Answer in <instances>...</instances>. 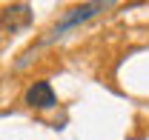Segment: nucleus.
<instances>
[{"label":"nucleus","mask_w":149,"mask_h":140,"mask_svg":"<svg viewBox=\"0 0 149 140\" xmlns=\"http://www.w3.org/2000/svg\"><path fill=\"white\" fill-rule=\"evenodd\" d=\"M106 6H109V3H83V6H74V9H69V15H63V20H60L55 29H52V35L46 37V40H55V37H60L66 29H74L77 23H83V20H89L92 15L103 12Z\"/></svg>","instance_id":"nucleus-1"},{"label":"nucleus","mask_w":149,"mask_h":140,"mask_svg":"<svg viewBox=\"0 0 149 140\" xmlns=\"http://www.w3.org/2000/svg\"><path fill=\"white\" fill-rule=\"evenodd\" d=\"M0 32H3V29H0Z\"/></svg>","instance_id":"nucleus-4"},{"label":"nucleus","mask_w":149,"mask_h":140,"mask_svg":"<svg viewBox=\"0 0 149 140\" xmlns=\"http://www.w3.org/2000/svg\"><path fill=\"white\" fill-rule=\"evenodd\" d=\"M23 103L32 106V109H52V106L57 103L52 83H49V80H37V83H32V86L26 89V97H23Z\"/></svg>","instance_id":"nucleus-3"},{"label":"nucleus","mask_w":149,"mask_h":140,"mask_svg":"<svg viewBox=\"0 0 149 140\" xmlns=\"http://www.w3.org/2000/svg\"><path fill=\"white\" fill-rule=\"evenodd\" d=\"M29 23H32V9H29V3H15V6H6L3 12H0V29H6V32H20V29H29Z\"/></svg>","instance_id":"nucleus-2"}]
</instances>
